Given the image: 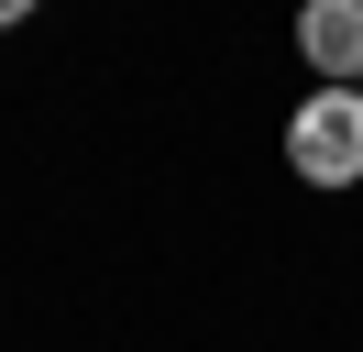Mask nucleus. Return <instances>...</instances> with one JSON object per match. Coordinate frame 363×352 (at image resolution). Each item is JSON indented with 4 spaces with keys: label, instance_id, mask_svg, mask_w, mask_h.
Segmentation results:
<instances>
[{
    "label": "nucleus",
    "instance_id": "1",
    "mask_svg": "<svg viewBox=\"0 0 363 352\" xmlns=\"http://www.w3.org/2000/svg\"><path fill=\"white\" fill-rule=\"evenodd\" d=\"M286 165L308 187H363V88H308L286 110Z\"/></svg>",
    "mask_w": 363,
    "mask_h": 352
},
{
    "label": "nucleus",
    "instance_id": "2",
    "mask_svg": "<svg viewBox=\"0 0 363 352\" xmlns=\"http://www.w3.org/2000/svg\"><path fill=\"white\" fill-rule=\"evenodd\" d=\"M297 55L319 88H363V0H297Z\"/></svg>",
    "mask_w": 363,
    "mask_h": 352
},
{
    "label": "nucleus",
    "instance_id": "3",
    "mask_svg": "<svg viewBox=\"0 0 363 352\" xmlns=\"http://www.w3.org/2000/svg\"><path fill=\"white\" fill-rule=\"evenodd\" d=\"M23 11H33V0H0V33H11V22H23Z\"/></svg>",
    "mask_w": 363,
    "mask_h": 352
}]
</instances>
